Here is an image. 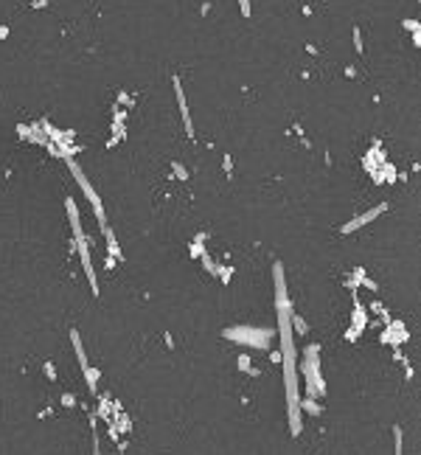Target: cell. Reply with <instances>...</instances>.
I'll list each match as a JSON object with an SVG mask.
<instances>
[{
    "label": "cell",
    "mask_w": 421,
    "mask_h": 455,
    "mask_svg": "<svg viewBox=\"0 0 421 455\" xmlns=\"http://www.w3.org/2000/svg\"><path fill=\"white\" fill-rule=\"evenodd\" d=\"M239 3H242V14L250 17V0H239Z\"/></svg>",
    "instance_id": "cell-4"
},
{
    "label": "cell",
    "mask_w": 421,
    "mask_h": 455,
    "mask_svg": "<svg viewBox=\"0 0 421 455\" xmlns=\"http://www.w3.org/2000/svg\"><path fill=\"white\" fill-rule=\"evenodd\" d=\"M379 211H385V208H373V211H368V214H363V217H360V219H354V222H348V225H345V230H354V228H360V225H365V222H371V219L376 217Z\"/></svg>",
    "instance_id": "cell-2"
},
{
    "label": "cell",
    "mask_w": 421,
    "mask_h": 455,
    "mask_svg": "<svg viewBox=\"0 0 421 455\" xmlns=\"http://www.w3.org/2000/svg\"><path fill=\"white\" fill-rule=\"evenodd\" d=\"M354 45H357V51H363V34H360L357 26H354Z\"/></svg>",
    "instance_id": "cell-3"
},
{
    "label": "cell",
    "mask_w": 421,
    "mask_h": 455,
    "mask_svg": "<svg viewBox=\"0 0 421 455\" xmlns=\"http://www.w3.org/2000/svg\"><path fill=\"white\" fill-rule=\"evenodd\" d=\"M174 93H177V107H180V115H183V124H186L188 138H194V127H191V115H188V104L186 96H183V87H180V79L174 76Z\"/></svg>",
    "instance_id": "cell-1"
}]
</instances>
